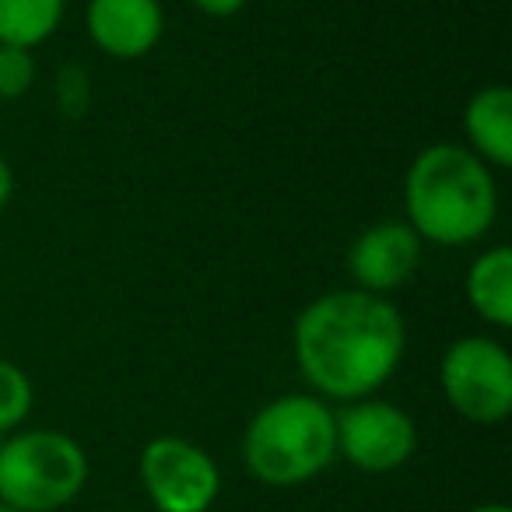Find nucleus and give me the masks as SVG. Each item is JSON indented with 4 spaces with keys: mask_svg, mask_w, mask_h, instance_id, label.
Returning <instances> with one entry per match:
<instances>
[{
    "mask_svg": "<svg viewBox=\"0 0 512 512\" xmlns=\"http://www.w3.org/2000/svg\"><path fill=\"white\" fill-rule=\"evenodd\" d=\"M11 193H15V172H11L8 158L0 155V211H4V207H8Z\"/></svg>",
    "mask_w": 512,
    "mask_h": 512,
    "instance_id": "nucleus-17",
    "label": "nucleus"
},
{
    "mask_svg": "<svg viewBox=\"0 0 512 512\" xmlns=\"http://www.w3.org/2000/svg\"><path fill=\"white\" fill-rule=\"evenodd\" d=\"M246 4L249 0H193V8L211 18H232V15H239Z\"/></svg>",
    "mask_w": 512,
    "mask_h": 512,
    "instance_id": "nucleus-16",
    "label": "nucleus"
},
{
    "mask_svg": "<svg viewBox=\"0 0 512 512\" xmlns=\"http://www.w3.org/2000/svg\"><path fill=\"white\" fill-rule=\"evenodd\" d=\"M295 362L330 400H365L390 383L407 348V323L383 295L341 288L309 302L295 320Z\"/></svg>",
    "mask_w": 512,
    "mask_h": 512,
    "instance_id": "nucleus-1",
    "label": "nucleus"
},
{
    "mask_svg": "<svg viewBox=\"0 0 512 512\" xmlns=\"http://www.w3.org/2000/svg\"><path fill=\"white\" fill-rule=\"evenodd\" d=\"M470 512H512L505 502H484V505H474Z\"/></svg>",
    "mask_w": 512,
    "mask_h": 512,
    "instance_id": "nucleus-18",
    "label": "nucleus"
},
{
    "mask_svg": "<svg viewBox=\"0 0 512 512\" xmlns=\"http://www.w3.org/2000/svg\"><path fill=\"white\" fill-rule=\"evenodd\" d=\"M421 235L407 221L386 218L358 232V239L348 249V274L358 292L390 295L404 288L421 267Z\"/></svg>",
    "mask_w": 512,
    "mask_h": 512,
    "instance_id": "nucleus-8",
    "label": "nucleus"
},
{
    "mask_svg": "<svg viewBox=\"0 0 512 512\" xmlns=\"http://www.w3.org/2000/svg\"><path fill=\"white\" fill-rule=\"evenodd\" d=\"M337 460L334 411L316 393H285L249 418L242 463L260 484L295 488Z\"/></svg>",
    "mask_w": 512,
    "mask_h": 512,
    "instance_id": "nucleus-3",
    "label": "nucleus"
},
{
    "mask_svg": "<svg viewBox=\"0 0 512 512\" xmlns=\"http://www.w3.org/2000/svg\"><path fill=\"white\" fill-rule=\"evenodd\" d=\"M337 456L365 474H390L404 467L418 449V428L404 407L390 400H351L344 411H334Z\"/></svg>",
    "mask_w": 512,
    "mask_h": 512,
    "instance_id": "nucleus-7",
    "label": "nucleus"
},
{
    "mask_svg": "<svg viewBox=\"0 0 512 512\" xmlns=\"http://www.w3.org/2000/svg\"><path fill=\"white\" fill-rule=\"evenodd\" d=\"M467 302L484 323L505 330L512 327V249L491 246L474 256L463 281Z\"/></svg>",
    "mask_w": 512,
    "mask_h": 512,
    "instance_id": "nucleus-11",
    "label": "nucleus"
},
{
    "mask_svg": "<svg viewBox=\"0 0 512 512\" xmlns=\"http://www.w3.org/2000/svg\"><path fill=\"white\" fill-rule=\"evenodd\" d=\"M32 400H36V390H32V379L25 376L22 365L0 358V435L15 432L29 418Z\"/></svg>",
    "mask_w": 512,
    "mask_h": 512,
    "instance_id": "nucleus-13",
    "label": "nucleus"
},
{
    "mask_svg": "<svg viewBox=\"0 0 512 512\" xmlns=\"http://www.w3.org/2000/svg\"><path fill=\"white\" fill-rule=\"evenodd\" d=\"M0 512H18V509H8V505H0Z\"/></svg>",
    "mask_w": 512,
    "mask_h": 512,
    "instance_id": "nucleus-19",
    "label": "nucleus"
},
{
    "mask_svg": "<svg viewBox=\"0 0 512 512\" xmlns=\"http://www.w3.org/2000/svg\"><path fill=\"white\" fill-rule=\"evenodd\" d=\"M67 0H0V46L36 50L60 29Z\"/></svg>",
    "mask_w": 512,
    "mask_h": 512,
    "instance_id": "nucleus-12",
    "label": "nucleus"
},
{
    "mask_svg": "<svg viewBox=\"0 0 512 512\" xmlns=\"http://www.w3.org/2000/svg\"><path fill=\"white\" fill-rule=\"evenodd\" d=\"M85 25L92 43L113 60H141L162 43V0H88Z\"/></svg>",
    "mask_w": 512,
    "mask_h": 512,
    "instance_id": "nucleus-9",
    "label": "nucleus"
},
{
    "mask_svg": "<svg viewBox=\"0 0 512 512\" xmlns=\"http://www.w3.org/2000/svg\"><path fill=\"white\" fill-rule=\"evenodd\" d=\"M407 225L432 246H470L498 218L491 169L460 144H428L404 176Z\"/></svg>",
    "mask_w": 512,
    "mask_h": 512,
    "instance_id": "nucleus-2",
    "label": "nucleus"
},
{
    "mask_svg": "<svg viewBox=\"0 0 512 512\" xmlns=\"http://www.w3.org/2000/svg\"><path fill=\"white\" fill-rule=\"evenodd\" d=\"M463 134L470 151L488 169L512 165V92L505 85H484L463 109Z\"/></svg>",
    "mask_w": 512,
    "mask_h": 512,
    "instance_id": "nucleus-10",
    "label": "nucleus"
},
{
    "mask_svg": "<svg viewBox=\"0 0 512 512\" xmlns=\"http://www.w3.org/2000/svg\"><path fill=\"white\" fill-rule=\"evenodd\" d=\"M88 456L78 439L53 428L18 432L0 446V505L18 512H57L81 495Z\"/></svg>",
    "mask_w": 512,
    "mask_h": 512,
    "instance_id": "nucleus-4",
    "label": "nucleus"
},
{
    "mask_svg": "<svg viewBox=\"0 0 512 512\" xmlns=\"http://www.w3.org/2000/svg\"><path fill=\"white\" fill-rule=\"evenodd\" d=\"M57 99H60V113H81L88 102V85H85V74L81 67H64L57 74Z\"/></svg>",
    "mask_w": 512,
    "mask_h": 512,
    "instance_id": "nucleus-15",
    "label": "nucleus"
},
{
    "mask_svg": "<svg viewBox=\"0 0 512 512\" xmlns=\"http://www.w3.org/2000/svg\"><path fill=\"white\" fill-rule=\"evenodd\" d=\"M141 484L158 512H207L221 491V470L207 449L183 435H158L141 449Z\"/></svg>",
    "mask_w": 512,
    "mask_h": 512,
    "instance_id": "nucleus-6",
    "label": "nucleus"
},
{
    "mask_svg": "<svg viewBox=\"0 0 512 512\" xmlns=\"http://www.w3.org/2000/svg\"><path fill=\"white\" fill-rule=\"evenodd\" d=\"M439 383L446 404L470 425H498L512 414V358L495 337L470 334L449 344Z\"/></svg>",
    "mask_w": 512,
    "mask_h": 512,
    "instance_id": "nucleus-5",
    "label": "nucleus"
},
{
    "mask_svg": "<svg viewBox=\"0 0 512 512\" xmlns=\"http://www.w3.org/2000/svg\"><path fill=\"white\" fill-rule=\"evenodd\" d=\"M36 85V57L22 46H0V99L15 102Z\"/></svg>",
    "mask_w": 512,
    "mask_h": 512,
    "instance_id": "nucleus-14",
    "label": "nucleus"
}]
</instances>
